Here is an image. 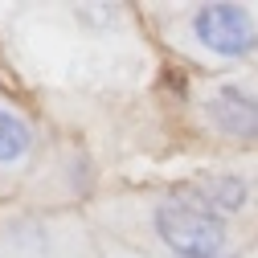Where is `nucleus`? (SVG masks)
I'll use <instances>...</instances> for the list:
<instances>
[{"label":"nucleus","instance_id":"1","mask_svg":"<svg viewBox=\"0 0 258 258\" xmlns=\"http://www.w3.org/2000/svg\"><path fill=\"white\" fill-rule=\"evenodd\" d=\"M152 225L172 258H234L230 238H225V221L209 213L205 205H197L184 188L168 192L152 209Z\"/></svg>","mask_w":258,"mask_h":258},{"label":"nucleus","instance_id":"3","mask_svg":"<svg viewBox=\"0 0 258 258\" xmlns=\"http://www.w3.org/2000/svg\"><path fill=\"white\" fill-rule=\"evenodd\" d=\"M205 119L217 127L221 136L234 140H258V94L238 86V82H221L209 90V99L201 103Z\"/></svg>","mask_w":258,"mask_h":258},{"label":"nucleus","instance_id":"4","mask_svg":"<svg viewBox=\"0 0 258 258\" xmlns=\"http://www.w3.org/2000/svg\"><path fill=\"white\" fill-rule=\"evenodd\" d=\"M184 192H188L197 205H205L209 213H217V217L238 213V209L246 205V180L234 176V172H225V176H209V180H201V184H188Z\"/></svg>","mask_w":258,"mask_h":258},{"label":"nucleus","instance_id":"5","mask_svg":"<svg viewBox=\"0 0 258 258\" xmlns=\"http://www.w3.org/2000/svg\"><path fill=\"white\" fill-rule=\"evenodd\" d=\"M33 152V127H29L17 111L0 107V168H17Z\"/></svg>","mask_w":258,"mask_h":258},{"label":"nucleus","instance_id":"2","mask_svg":"<svg viewBox=\"0 0 258 258\" xmlns=\"http://www.w3.org/2000/svg\"><path fill=\"white\" fill-rule=\"evenodd\" d=\"M188 29L213 57H242L258 41V25L246 5H197L188 13Z\"/></svg>","mask_w":258,"mask_h":258}]
</instances>
